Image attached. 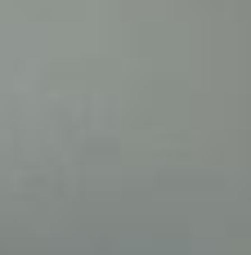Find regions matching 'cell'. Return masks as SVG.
<instances>
[{
    "label": "cell",
    "mask_w": 251,
    "mask_h": 255,
    "mask_svg": "<svg viewBox=\"0 0 251 255\" xmlns=\"http://www.w3.org/2000/svg\"><path fill=\"white\" fill-rule=\"evenodd\" d=\"M0 36H4V31H0Z\"/></svg>",
    "instance_id": "obj_1"
}]
</instances>
